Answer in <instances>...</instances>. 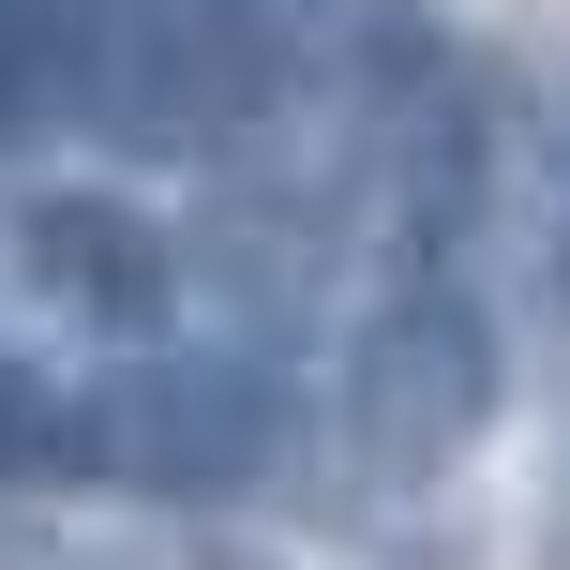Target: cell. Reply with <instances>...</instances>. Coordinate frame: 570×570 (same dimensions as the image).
I'll return each instance as SVG.
<instances>
[{
  "label": "cell",
  "mask_w": 570,
  "mask_h": 570,
  "mask_svg": "<svg viewBox=\"0 0 570 570\" xmlns=\"http://www.w3.org/2000/svg\"><path fill=\"white\" fill-rule=\"evenodd\" d=\"M90 120L120 150H256L285 120V0H106Z\"/></svg>",
  "instance_id": "6da1fadb"
},
{
  "label": "cell",
  "mask_w": 570,
  "mask_h": 570,
  "mask_svg": "<svg viewBox=\"0 0 570 570\" xmlns=\"http://www.w3.org/2000/svg\"><path fill=\"white\" fill-rule=\"evenodd\" d=\"M495 421V331L481 301H465L451 271H405L361 301V331H345V451L375 465V481H435V465H465Z\"/></svg>",
  "instance_id": "7a4b0ae2"
},
{
  "label": "cell",
  "mask_w": 570,
  "mask_h": 570,
  "mask_svg": "<svg viewBox=\"0 0 570 570\" xmlns=\"http://www.w3.org/2000/svg\"><path fill=\"white\" fill-rule=\"evenodd\" d=\"M285 435L271 361L240 345H150L120 361V391L90 405V481H150V495H240Z\"/></svg>",
  "instance_id": "3957f363"
},
{
  "label": "cell",
  "mask_w": 570,
  "mask_h": 570,
  "mask_svg": "<svg viewBox=\"0 0 570 570\" xmlns=\"http://www.w3.org/2000/svg\"><path fill=\"white\" fill-rule=\"evenodd\" d=\"M16 271L46 285L76 331H166V285H180L166 226H136L120 196H30L16 210Z\"/></svg>",
  "instance_id": "277c9868"
},
{
  "label": "cell",
  "mask_w": 570,
  "mask_h": 570,
  "mask_svg": "<svg viewBox=\"0 0 570 570\" xmlns=\"http://www.w3.org/2000/svg\"><path fill=\"white\" fill-rule=\"evenodd\" d=\"M90 106V0H0V150Z\"/></svg>",
  "instance_id": "5b68a950"
},
{
  "label": "cell",
  "mask_w": 570,
  "mask_h": 570,
  "mask_svg": "<svg viewBox=\"0 0 570 570\" xmlns=\"http://www.w3.org/2000/svg\"><path fill=\"white\" fill-rule=\"evenodd\" d=\"M16 481H90V405L0 345V495Z\"/></svg>",
  "instance_id": "8992f818"
},
{
  "label": "cell",
  "mask_w": 570,
  "mask_h": 570,
  "mask_svg": "<svg viewBox=\"0 0 570 570\" xmlns=\"http://www.w3.org/2000/svg\"><path fill=\"white\" fill-rule=\"evenodd\" d=\"M556 166H570V106H556ZM556 285H570V226H556Z\"/></svg>",
  "instance_id": "52a82bcc"
}]
</instances>
